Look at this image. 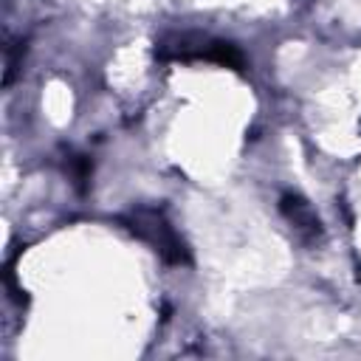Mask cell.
I'll list each match as a JSON object with an SVG mask.
<instances>
[{"mask_svg": "<svg viewBox=\"0 0 361 361\" xmlns=\"http://www.w3.org/2000/svg\"><path fill=\"white\" fill-rule=\"evenodd\" d=\"M124 223L166 265H186L189 262V248L183 245V240L178 237V231L169 226V220L158 209H144V206L141 209H133Z\"/></svg>", "mask_w": 361, "mask_h": 361, "instance_id": "cell-1", "label": "cell"}, {"mask_svg": "<svg viewBox=\"0 0 361 361\" xmlns=\"http://www.w3.org/2000/svg\"><path fill=\"white\" fill-rule=\"evenodd\" d=\"M279 212L288 220V226L293 228V234H296L299 243L313 245V243H319L324 237V228H322L319 214L313 212V206L302 195H293V192L282 195L279 197Z\"/></svg>", "mask_w": 361, "mask_h": 361, "instance_id": "cell-2", "label": "cell"}, {"mask_svg": "<svg viewBox=\"0 0 361 361\" xmlns=\"http://www.w3.org/2000/svg\"><path fill=\"white\" fill-rule=\"evenodd\" d=\"M200 59L217 62V65L231 68V71H243L245 68V54L234 42H226V39H206V48H203Z\"/></svg>", "mask_w": 361, "mask_h": 361, "instance_id": "cell-3", "label": "cell"}, {"mask_svg": "<svg viewBox=\"0 0 361 361\" xmlns=\"http://www.w3.org/2000/svg\"><path fill=\"white\" fill-rule=\"evenodd\" d=\"M68 172H71L73 183L82 189V186H85V180L90 178V161H87L85 155H71V161H68Z\"/></svg>", "mask_w": 361, "mask_h": 361, "instance_id": "cell-4", "label": "cell"}]
</instances>
